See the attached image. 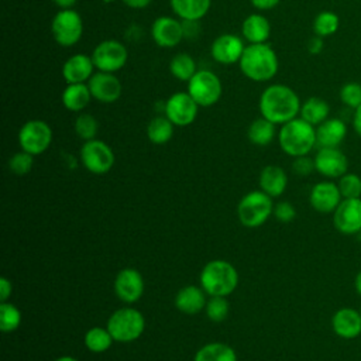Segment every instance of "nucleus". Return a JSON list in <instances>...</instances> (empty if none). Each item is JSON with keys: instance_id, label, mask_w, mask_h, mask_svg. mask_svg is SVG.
I'll return each mask as SVG.
<instances>
[{"instance_id": "a211bd4d", "label": "nucleus", "mask_w": 361, "mask_h": 361, "mask_svg": "<svg viewBox=\"0 0 361 361\" xmlns=\"http://www.w3.org/2000/svg\"><path fill=\"white\" fill-rule=\"evenodd\" d=\"M151 35H152L154 42L158 47H161V48H173L183 38L182 23L172 18V17H168V16L158 17L152 23Z\"/></svg>"}, {"instance_id": "ea45409f", "label": "nucleus", "mask_w": 361, "mask_h": 361, "mask_svg": "<svg viewBox=\"0 0 361 361\" xmlns=\"http://www.w3.org/2000/svg\"><path fill=\"white\" fill-rule=\"evenodd\" d=\"M340 100L350 109H357L361 106V85L355 82H348L340 89Z\"/></svg>"}, {"instance_id": "5fc2aeb1", "label": "nucleus", "mask_w": 361, "mask_h": 361, "mask_svg": "<svg viewBox=\"0 0 361 361\" xmlns=\"http://www.w3.org/2000/svg\"><path fill=\"white\" fill-rule=\"evenodd\" d=\"M358 235H360V240H361V231H360V233H358Z\"/></svg>"}, {"instance_id": "58836bf2", "label": "nucleus", "mask_w": 361, "mask_h": 361, "mask_svg": "<svg viewBox=\"0 0 361 361\" xmlns=\"http://www.w3.org/2000/svg\"><path fill=\"white\" fill-rule=\"evenodd\" d=\"M34 166V155L25 152V151H20L16 152L14 155H11V158L8 159V169L18 176H24L27 173L31 172Z\"/></svg>"}, {"instance_id": "864d4df0", "label": "nucleus", "mask_w": 361, "mask_h": 361, "mask_svg": "<svg viewBox=\"0 0 361 361\" xmlns=\"http://www.w3.org/2000/svg\"><path fill=\"white\" fill-rule=\"evenodd\" d=\"M103 3H113V1H116V0H102Z\"/></svg>"}, {"instance_id": "c03bdc74", "label": "nucleus", "mask_w": 361, "mask_h": 361, "mask_svg": "<svg viewBox=\"0 0 361 361\" xmlns=\"http://www.w3.org/2000/svg\"><path fill=\"white\" fill-rule=\"evenodd\" d=\"M13 292V283L10 279H7L6 276L0 278V300L1 302H7L8 298L11 296Z\"/></svg>"}, {"instance_id": "dca6fc26", "label": "nucleus", "mask_w": 361, "mask_h": 361, "mask_svg": "<svg viewBox=\"0 0 361 361\" xmlns=\"http://www.w3.org/2000/svg\"><path fill=\"white\" fill-rule=\"evenodd\" d=\"M92 97L102 103H114L120 99L123 86L114 73L97 72L87 82Z\"/></svg>"}, {"instance_id": "7c9ffc66", "label": "nucleus", "mask_w": 361, "mask_h": 361, "mask_svg": "<svg viewBox=\"0 0 361 361\" xmlns=\"http://www.w3.org/2000/svg\"><path fill=\"white\" fill-rule=\"evenodd\" d=\"M247 135H248V140L254 145L265 147V145L271 144L275 137V124L264 117L255 118L250 124V127L247 130Z\"/></svg>"}, {"instance_id": "603ef678", "label": "nucleus", "mask_w": 361, "mask_h": 361, "mask_svg": "<svg viewBox=\"0 0 361 361\" xmlns=\"http://www.w3.org/2000/svg\"><path fill=\"white\" fill-rule=\"evenodd\" d=\"M54 361H79V360H76L75 357H71V355H61V357L55 358Z\"/></svg>"}, {"instance_id": "a19ab883", "label": "nucleus", "mask_w": 361, "mask_h": 361, "mask_svg": "<svg viewBox=\"0 0 361 361\" xmlns=\"http://www.w3.org/2000/svg\"><path fill=\"white\" fill-rule=\"evenodd\" d=\"M274 216L281 223H290L296 217V209L289 202H279L274 206Z\"/></svg>"}, {"instance_id": "cd10ccee", "label": "nucleus", "mask_w": 361, "mask_h": 361, "mask_svg": "<svg viewBox=\"0 0 361 361\" xmlns=\"http://www.w3.org/2000/svg\"><path fill=\"white\" fill-rule=\"evenodd\" d=\"M193 361H237V354L228 344L213 341L200 347L196 351Z\"/></svg>"}, {"instance_id": "9b49d317", "label": "nucleus", "mask_w": 361, "mask_h": 361, "mask_svg": "<svg viewBox=\"0 0 361 361\" xmlns=\"http://www.w3.org/2000/svg\"><path fill=\"white\" fill-rule=\"evenodd\" d=\"M128 59V51L124 44L116 39H106L96 45L92 52L94 68L100 72L114 73L120 71Z\"/></svg>"}, {"instance_id": "ddd939ff", "label": "nucleus", "mask_w": 361, "mask_h": 361, "mask_svg": "<svg viewBox=\"0 0 361 361\" xmlns=\"http://www.w3.org/2000/svg\"><path fill=\"white\" fill-rule=\"evenodd\" d=\"M333 224L344 235L361 231V197L343 199L333 212Z\"/></svg>"}, {"instance_id": "3c124183", "label": "nucleus", "mask_w": 361, "mask_h": 361, "mask_svg": "<svg viewBox=\"0 0 361 361\" xmlns=\"http://www.w3.org/2000/svg\"><path fill=\"white\" fill-rule=\"evenodd\" d=\"M354 286H355V290L357 293L361 296V271L355 275V279H354Z\"/></svg>"}, {"instance_id": "7ed1b4c3", "label": "nucleus", "mask_w": 361, "mask_h": 361, "mask_svg": "<svg viewBox=\"0 0 361 361\" xmlns=\"http://www.w3.org/2000/svg\"><path fill=\"white\" fill-rule=\"evenodd\" d=\"M199 282L209 296H228L238 286V272L226 259H212L202 268Z\"/></svg>"}, {"instance_id": "bb28decb", "label": "nucleus", "mask_w": 361, "mask_h": 361, "mask_svg": "<svg viewBox=\"0 0 361 361\" xmlns=\"http://www.w3.org/2000/svg\"><path fill=\"white\" fill-rule=\"evenodd\" d=\"M169 3L180 20L199 21L207 14L212 0H169Z\"/></svg>"}, {"instance_id": "473e14b6", "label": "nucleus", "mask_w": 361, "mask_h": 361, "mask_svg": "<svg viewBox=\"0 0 361 361\" xmlns=\"http://www.w3.org/2000/svg\"><path fill=\"white\" fill-rule=\"evenodd\" d=\"M169 71H171L172 76H175L179 80H186V82L197 72L195 59L186 52H179L171 59Z\"/></svg>"}, {"instance_id": "4be33fe9", "label": "nucleus", "mask_w": 361, "mask_h": 361, "mask_svg": "<svg viewBox=\"0 0 361 361\" xmlns=\"http://www.w3.org/2000/svg\"><path fill=\"white\" fill-rule=\"evenodd\" d=\"M347 135V126L340 118H327L316 127V145L319 148H338Z\"/></svg>"}, {"instance_id": "a18cd8bd", "label": "nucleus", "mask_w": 361, "mask_h": 361, "mask_svg": "<svg viewBox=\"0 0 361 361\" xmlns=\"http://www.w3.org/2000/svg\"><path fill=\"white\" fill-rule=\"evenodd\" d=\"M322 49H323V38L319 37V35L312 37V38L309 39V42H307V51H309L310 54L316 55V54H320Z\"/></svg>"}, {"instance_id": "9d476101", "label": "nucleus", "mask_w": 361, "mask_h": 361, "mask_svg": "<svg viewBox=\"0 0 361 361\" xmlns=\"http://www.w3.org/2000/svg\"><path fill=\"white\" fill-rule=\"evenodd\" d=\"M80 161L83 166L94 175L107 173L116 161L113 149L102 140H89L80 148Z\"/></svg>"}, {"instance_id": "412c9836", "label": "nucleus", "mask_w": 361, "mask_h": 361, "mask_svg": "<svg viewBox=\"0 0 361 361\" xmlns=\"http://www.w3.org/2000/svg\"><path fill=\"white\" fill-rule=\"evenodd\" d=\"M94 63L92 56L85 54H76L68 58L62 66V76L68 85L85 83L93 75Z\"/></svg>"}, {"instance_id": "6e6552de", "label": "nucleus", "mask_w": 361, "mask_h": 361, "mask_svg": "<svg viewBox=\"0 0 361 361\" xmlns=\"http://www.w3.org/2000/svg\"><path fill=\"white\" fill-rule=\"evenodd\" d=\"M52 141V130L44 120H28L18 131V144L23 151L31 155L45 152Z\"/></svg>"}, {"instance_id": "f3484780", "label": "nucleus", "mask_w": 361, "mask_h": 361, "mask_svg": "<svg viewBox=\"0 0 361 361\" xmlns=\"http://www.w3.org/2000/svg\"><path fill=\"white\" fill-rule=\"evenodd\" d=\"M343 200V196L340 193V189L337 183L331 180H322L313 185L310 195H309V202L310 206L323 214L333 213L340 202Z\"/></svg>"}, {"instance_id": "f03ea898", "label": "nucleus", "mask_w": 361, "mask_h": 361, "mask_svg": "<svg viewBox=\"0 0 361 361\" xmlns=\"http://www.w3.org/2000/svg\"><path fill=\"white\" fill-rule=\"evenodd\" d=\"M241 72L254 82H267L278 72V56L271 45L250 44L238 61Z\"/></svg>"}, {"instance_id": "c85d7f7f", "label": "nucleus", "mask_w": 361, "mask_h": 361, "mask_svg": "<svg viewBox=\"0 0 361 361\" xmlns=\"http://www.w3.org/2000/svg\"><path fill=\"white\" fill-rule=\"evenodd\" d=\"M329 113H330V106L329 103L322 99V97H309L302 106H300V118H303L305 121H307L312 126H319L322 124L324 120L329 118Z\"/></svg>"}, {"instance_id": "49530a36", "label": "nucleus", "mask_w": 361, "mask_h": 361, "mask_svg": "<svg viewBox=\"0 0 361 361\" xmlns=\"http://www.w3.org/2000/svg\"><path fill=\"white\" fill-rule=\"evenodd\" d=\"M281 0H251V4L258 10L274 8Z\"/></svg>"}, {"instance_id": "8fccbe9b", "label": "nucleus", "mask_w": 361, "mask_h": 361, "mask_svg": "<svg viewBox=\"0 0 361 361\" xmlns=\"http://www.w3.org/2000/svg\"><path fill=\"white\" fill-rule=\"evenodd\" d=\"M52 1L61 8H72L76 3V0H52Z\"/></svg>"}, {"instance_id": "6e6d98bb", "label": "nucleus", "mask_w": 361, "mask_h": 361, "mask_svg": "<svg viewBox=\"0 0 361 361\" xmlns=\"http://www.w3.org/2000/svg\"><path fill=\"white\" fill-rule=\"evenodd\" d=\"M358 312H360V314H361V307H360V309H358Z\"/></svg>"}, {"instance_id": "b1692460", "label": "nucleus", "mask_w": 361, "mask_h": 361, "mask_svg": "<svg viewBox=\"0 0 361 361\" xmlns=\"http://www.w3.org/2000/svg\"><path fill=\"white\" fill-rule=\"evenodd\" d=\"M288 186L286 172L276 165H267L259 173V188L271 197L281 196Z\"/></svg>"}, {"instance_id": "72a5a7b5", "label": "nucleus", "mask_w": 361, "mask_h": 361, "mask_svg": "<svg viewBox=\"0 0 361 361\" xmlns=\"http://www.w3.org/2000/svg\"><path fill=\"white\" fill-rule=\"evenodd\" d=\"M21 324V312L20 309L7 302L0 303V330L3 333H13Z\"/></svg>"}, {"instance_id": "20e7f679", "label": "nucleus", "mask_w": 361, "mask_h": 361, "mask_svg": "<svg viewBox=\"0 0 361 361\" xmlns=\"http://www.w3.org/2000/svg\"><path fill=\"white\" fill-rule=\"evenodd\" d=\"M279 147L289 157L307 155L316 147V128L300 117L282 124L278 134Z\"/></svg>"}, {"instance_id": "393cba45", "label": "nucleus", "mask_w": 361, "mask_h": 361, "mask_svg": "<svg viewBox=\"0 0 361 361\" xmlns=\"http://www.w3.org/2000/svg\"><path fill=\"white\" fill-rule=\"evenodd\" d=\"M241 31L250 44H262L269 38L271 24L262 14H250L243 21Z\"/></svg>"}, {"instance_id": "aec40b11", "label": "nucleus", "mask_w": 361, "mask_h": 361, "mask_svg": "<svg viewBox=\"0 0 361 361\" xmlns=\"http://www.w3.org/2000/svg\"><path fill=\"white\" fill-rule=\"evenodd\" d=\"M331 329L340 338L353 340L361 334V314L353 307H341L331 317Z\"/></svg>"}, {"instance_id": "de8ad7c7", "label": "nucleus", "mask_w": 361, "mask_h": 361, "mask_svg": "<svg viewBox=\"0 0 361 361\" xmlns=\"http://www.w3.org/2000/svg\"><path fill=\"white\" fill-rule=\"evenodd\" d=\"M353 127L355 130V133L361 137V106L357 107L354 110V116H353Z\"/></svg>"}, {"instance_id": "c9c22d12", "label": "nucleus", "mask_w": 361, "mask_h": 361, "mask_svg": "<svg viewBox=\"0 0 361 361\" xmlns=\"http://www.w3.org/2000/svg\"><path fill=\"white\" fill-rule=\"evenodd\" d=\"M73 127H75V133L79 138L89 141V140H94L97 130H99V123L92 114L82 113L76 117Z\"/></svg>"}, {"instance_id": "a878e982", "label": "nucleus", "mask_w": 361, "mask_h": 361, "mask_svg": "<svg viewBox=\"0 0 361 361\" xmlns=\"http://www.w3.org/2000/svg\"><path fill=\"white\" fill-rule=\"evenodd\" d=\"M92 99V93L85 83H71L62 92V104L71 111H82Z\"/></svg>"}, {"instance_id": "5701e85b", "label": "nucleus", "mask_w": 361, "mask_h": 361, "mask_svg": "<svg viewBox=\"0 0 361 361\" xmlns=\"http://www.w3.org/2000/svg\"><path fill=\"white\" fill-rule=\"evenodd\" d=\"M206 292L202 286L186 285L178 290L175 296V306L179 312L185 314H197L206 306Z\"/></svg>"}, {"instance_id": "2eb2a0df", "label": "nucleus", "mask_w": 361, "mask_h": 361, "mask_svg": "<svg viewBox=\"0 0 361 361\" xmlns=\"http://www.w3.org/2000/svg\"><path fill=\"white\" fill-rule=\"evenodd\" d=\"M316 171L327 179H338L348 169V159L340 148H319L314 155Z\"/></svg>"}, {"instance_id": "6ab92c4d", "label": "nucleus", "mask_w": 361, "mask_h": 361, "mask_svg": "<svg viewBox=\"0 0 361 361\" xmlns=\"http://www.w3.org/2000/svg\"><path fill=\"white\" fill-rule=\"evenodd\" d=\"M244 48L245 47L240 37L234 34H221L213 41L210 47V54L213 59L219 63L231 65L240 61Z\"/></svg>"}, {"instance_id": "79ce46f5", "label": "nucleus", "mask_w": 361, "mask_h": 361, "mask_svg": "<svg viewBox=\"0 0 361 361\" xmlns=\"http://www.w3.org/2000/svg\"><path fill=\"white\" fill-rule=\"evenodd\" d=\"M292 171L298 175V176H307L310 175L313 171H316L314 168V159L310 158L309 155H302V157H296L292 162Z\"/></svg>"}, {"instance_id": "1a4fd4ad", "label": "nucleus", "mask_w": 361, "mask_h": 361, "mask_svg": "<svg viewBox=\"0 0 361 361\" xmlns=\"http://www.w3.org/2000/svg\"><path fill=\"white\" fill-rule=\"evenodd\" d=\"M51 32L59 45L72 47L82 38V17L73 8H62L52 18Z\"/></svg>"}, {"instance_id": "f704fd0d", "label": "nucleus", "mask_w": 361, "mask_h": 361, "mask_svg": "<svg viewBox=\"0 0 361 361\" xmlns=\"http://www.w3.org/2000/svg\"><path fill=\"white\" fill-rule=\"evenodd\" d=\"M340 25L338 16L333 11H320L314 21H313V31L314 35H319L322 38L333 35Z\"/></svg>"}, {"instance_id": "f8f14e48", "label": "nucleus", "mask_w": 361, "mask_h": 361, "mask_svg": "<svg viewBox=\"0 0 361 361\" xmlns=\"http://www.w3.org/2000/svg\"><path fill=\"white\" fill-rule=\"evenodd\" d=\"M197 110L199 104L188 92L173 93L164 104L165 116L173 123V126L179 127L192 124L197 116Z\"/></svg>"}, {"instance_id": "4468645a", "label": "nucleus", "mask_w": 361, "mask_h": 361, "mask_svg": "<svg viewBox=\"0 0 361 361\" xmlns=\"http://www.w3.org/2000/svg\"><path fill=\"white\" fill-rule=\"evenodd\" d=\"M114 293L124 303H135L144 293V278L135 268H123L114 278Z\"/></svg>"}, {"instance_id": "4c0bfd02", "label": "nucleus", "mask_w": 361, "mask_h": 361, "mask_svg": "<svg viewBox=\"0 0 361 361\" xmlns=\"http://www.w3.org/2000/svg\"><path fill=\"white\" fill-rule=\"evenodd\" d=\"M343 199L361 197V178L357 173H344L337 183Z\"/></svg>"}, {"instance_id": "2f4dec72", "label": "nucleus", "mask_w": 361, "mask_h": 361, "mask_svg": "<svg viewBox=\"0 0 361 361\" xmlns=\"http://www.w3.org/2000/svg\"><path fill=\"white\" fill-rule=\"evenodd\" d=\"M113 341H114V338L110 334V331L107 330V327H99V326L89 329L83 337L85 347L92 353L107 351L111 347Z\"/></svg>"}, {"instance_id": "37998d69", "label": "nucleus", "mask_w": 361, "mask_h": 361, "mask_svg": "<svg viewBox=\"0 0 361 361\" xmlns=\"http://www.w3.org/2000/svg\"><path fill=\"white\" fill-rule=\"evenodd\" d=\"M183 37H196L199 34V21L195 20H182Z\"/></svg>"}, {"instance_id": "09e8293b", "label": "nucleus", "mask_w": 361, "mask_h": 361, "mask_svg": "<svg viewBox=\"0 0 361 361\" xmlns=\"http://www.w3.org/2000/svg\"><path fill=\"white\" fill-rule=\"evenodd\" d=\"M152 0H123L124 4H127L131 8H144L147 7Z\"/></svg>"}, {"instance_id": "423d86ee", "label": "nucleus", "mask_w": 361, "mask_h": 361, "mask_svg": "<svg viewBox=\"0 0 361 361\" xmlns=\"http://www.w3.org/2000/svg\"><path fill=\"white\" fill-rule=\"evenodd\" d=\"M106 327L114 341L131 343L144 333L145 319L144 314L134 307H120L110 314Z\"/></svg>"}, {"instance_id": "c756f323", "label": "nucleus", "mask_w": 361, "mask_h": 361, "mask_svg": "<svg viewBox=\"0 0 361 361\" xmlns=\"http://www.w3.org/2000/svg\"><path fill=\"white\" fill-rule=\"evenodd\" d=\"M173 135V123L166 116L154 117L147 126V137L152 144H166Z\"/></svg>"}, {"instance_id": "39448f33", "label": "nucleus", "mask_w": 361, "mask_h": 361, "mask_svg": "<svg viewBox=\"0 0 361 361\" xmlns=\"http://www.w3.org/2000/svg\"><path fill=\"white\" fill-rule=\"evenodd\" d=\"M272 197L262 190L245 193L237 204V217L244 227L255 228L262 226L274 214Z\"/></svg>"}, {"instance_id": "0eeeda50", "label": "nucleus", "mask_w": 361, "mask_h": 361, "mask_svg": "<svg viewBox=\"0 0 361 361\" xmlns=\"http://www.w3.org/2000/svg\"><path fill=\"white\" fill-rule=\"evenodd\" d=\"M188 93L199 107H210L217 103L221 96V82L212 71H197L188 80Z\"/></svg>"}, {"instance_id": "e433bc0d", "label": "nucleus", "mask_w": 361, "mask_h": 361, "mask_svg": "<svg viewBox=\"0 0 361 361\" xmlns=\"http://www.w3.org/2000/svg\"><path fill=\"white\" fill-rule=\"evenodd\" d=\"M230 305L226 299V296H210V299L206 302L204 312L209 320L214 323L223 322L228 316Z\"/></svg>"}, {"instance_id": "f257e3e1", "label": "nucleus", "mask_w": 361, "mask_h": 361, "mask_svg": "<svg viewBox=\"0 0 361 361\" xmlns=\"http://www.w3.org/2000/svg\"><path fill=\"white\" fill-rule=\"evenodd\" d=\"M300 100L296 92L286 85H271L259 96L261 116L274 124H285L300 111Z\"/></svg>"}]
</instances>
